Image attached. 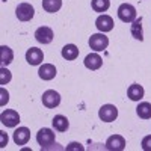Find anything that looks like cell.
<instances>
[{
	"label": "cell",
	"mask_w": 151,
	"mask_h": 151,
	"mask_svg": "<svg viewBox=\"0 0 151 151\" xmlns=\"http://www.w3.org/2000/svg\"><path fill=\"white\" fill-rule=\"evenodd\" d=\"M118 18L124 23H133L136 20V8L130 3H122L118 8Z\"/></svg>",
	"instance_id": "cell-1"
},
{
	"label": "cell",
	"mask_w": 151,
	"mask_h": 151,
	"mask_svg": "<svg viewBox=\"0 0 151 151\" xmlns=\"http://www.w3.org/2000/svg\"><path fill=\"white\" fill-rule=\"evenodd\" d=\"M55 133L53 130H50V129H41L40 132L36 133V142L41 145L42 150L45 148H50V145H53L55 144Z\"/></svg>",
	"instance_id": "cell-2"
},
{
	"label": "cell",
	"mask_w": 151,
	"mask_h": 151,
	"mask_svg": "<svg viewBox=\"0 0 151 151\" xmlns=\"http://www.w3.org/2000/svg\"><path fill=\"white\" fill-rule=\"evenodd\" d=\"M109 45V38L104 33H94L89 38V47L94 52H103Z\"/></svg>",
	"instance_id": "cell-3"
},
{
	"label": "cell",
	"mask_w": 151,
	"mask_h": 151,
	"mask_svg": "<svg viewBox=\"0 0 151 151\" xmlns=\"http://www.w3.org/2000/svg\"><path fill=\"white\" fill-rule=\"evenodd\" d=\"M0 121H2V124L6 125V127H15L20 122V115L14 109H6V110L2 112V115H0Z\"/></svg>",
	"instance_id": "cell-4"
},
{
	"label": "cell",
	"mask_w": 151,
	"mask_h": 151,
	"mask_svg": "<svg viewBox=\"0 0 151 151\" xmlns=\"http://www.w3.org/2000/svg\"><path fill=\"white\" fill-rule=\"evenodd\" d=\"M41 100H42V104H44L45 107H48V109H55V107H58V106L60 104V95H59V92H56L55 89L45 91V92L42 94Z\"/></svg>",
	"instance_id": "cell-5"
},
{
	"label": "cell",
	"mask_w": 151,
	"mask_h": 151,
	"mask_svg": "<svg viewBox=\"0 0 151 151\" xmlns=\"http://www.w3.org/2000/svg\"><path fill=\"white\" fill-rule=\"evenodd\" d=\"M98 116L104 122H112V121H115L116 116H118V109L113 104H104V106L100 107Z\"/></svg>",
	"instance_id": "cell-6"
},
{
	"label": "cell",
	"mask_w": 151,
	"mask_h": 151,
	"mask_svg": "<svg viewBox=\"0 0 151 151\" xmlns=\"http://www.w3.org/2000/svg\"><path fill=\"white\" fill-rule=\"evenodd\" d=\"M15 14L20 21H30L35 15V9L29 3H20L15 9Z\"/></svg>",
	"instance_id": "cell-7"
},
{
	"label": "cell",
	"mask_w": 151,
	"mask_h": 151,
	"mask_svg": "<svg viewBox=\"0 0 151 151\" xmlns=\"http://www.w3.org/2000/svg\"><path fill=\"white\" fill-rule=\"evenodd\" d=\"M106 148L109 151H122L125 148V139L121 134H112L106 141Z\"/></svg>",
	"instance_id": "cell-8"
},
{
	"label": "cell",
	"mask_w": 151,
	"mask_h": 151,
	"mask_svg": "<svg viewBox=\"0 0 151 151\" xmlns=\"http://www.w3.org/2000/svg\"><path fill=\"white\" fill-rule=\"evenodd\" d=\"M35 38H36V41L41 42V44H50V42L53 41V38H55V33H53V30L50 29V27L41 26V27L36 29Z\"/></svg>",
	"instance_id": "cell-9"
},
{
	"label": "cell",
	"mask_w": 151,
	"mask_h": 151,
	"mask_svg": "<svg viewBox=\"0 0 151 151\" xmlns=\"http://www.w3.org/2000/svg\"><path fill=\"white\" fill-rule=\"evenodd\" d=\"M26 60L29 62L30 65L36 67L40 65L41 62L44 60V53L41 48H36V47H30L27 52H26Z\"/></svg>",
	"instance_id": "cell-10"
},
{
	"label": "cell",
	"mask_w": 151,
	"mask_h": 151,
	"mask_svg": "<svg viewBox=\"0 0 151 151\" xmlns=\"http://www.w3.org/2000/svg\"><path fill=\"white\" fill-rule=\"evenodd\" d=\"M113 18L110 17V15H100L97 20H95V26H97V29L101 32V33H106V32H110L112 29H113Z\"/></svg>",
	"instance_id": "cell-11"
},
{
	"label": "cell",
	"mask_w": 151,
	"mask_h": 151,
	"mask_svg": "<svg viewBox=\"0 0 151 151\" xmlns=\"http://www.w3.org/2000/svg\"><path fill=\"white\" fill-rule=\"evenodd\" d=\"M83 62H85V67H86L88 70H92V71H95V70H98V68H101V65H103V59H101V56L97 55V53L88 55V56L85 58Z\"/></svg>",
	"instance_id": "cell-12"
},
{
	"label": "cell",
	"mask_w": 151,
	"mask_h": 151,
	"mask_svg": "<svg viewBox=\"0 0 151 151\" xmlns=\"http://www.w3.org/2000/svg\"><path fill=\"white\" fill-rule=\"evenodd\" d=\"M30 139V130L27 127H18L14 132V142L17 145H26Z\"/></svg>",
	"instance_id": "cell-13"
},
{
	"label": "cell",
	"mask_w": 151,
	"mask_h": 151,
	"mask_svg": "<svg viewBox=\"0 0 151 151\" xmlns=\"http://www.w3.org/2000/svg\"><path fill=\"white\" fill-rule=\"evenodd\" d=\"M127 95H129V98L132 100V101H139V100L144 98V88L141 85H137V83H133V85L129 86Z\"/></svg>",
	"instance_id": "cell-14"
},
{
	"label": "cell",
	"mask_w": 151,
	"mask_h": 151,
	"mask_svg": "<svg viewBox=\"0 0 151 151\" xmlns=\"http://www.w3.org/2000/svg\"><path fill=\"white\" fill-rule=\"evenodd\" d=\"M38 74H40V77H41L42 80H52V79L56 77V68H55V65H52V64H44V65L40 68Z\"/></svg>",
	"instance_id": "cell-15"
},
{
	"label": "cell",
	"mask_w": 151,
	"mask_h": 151,
	"mask_svg": "<svg viewBox=\"0 0 151 151\" xmlns=\"http://www.w3.org/2000/svg\"><path fill=\"white\" fill-rule=\"evenodd\" d=\"M52 122H53L55 130H58V132H67L68 127H70L68 118L64 116V115H55V118H53Z\"/></svg>",
	"instance_id": "cell-16"
},
{
	"label": "cell",
	"mask_w": 151,
	"mask_h": 151,
	"mask_svg": "<svg viewBox=\"0 0 151 151\" xmlns=\"http://www.w3.org/2000/svg\"><path fill=\"white\" fill-rule=\"evenodd\" d=\"M79 56V48L74 44H67L64 48H62V58L65 60H74Z\"/></svg>",
	"instance_id": "cell-17"
},
{
	"label": "cell",
	"mask_w": 151,
	"mask_h": 151,
	"mask_svg": "<svg viewBox=\"0 0 151 151\" xmlns=\"http://www.w3.org/2000/svg\"><path fill=\"white\" fill-rule=\"evenodd\" d=\"M14 60V52H12V48H9L8 45H2L0 47V62H2V65H9L11 62Z\"/></svg>",
	"instance_id": "cell-18"
},
{
	"label": "cell",
	"mask_w": 151,
	"mask_h": 151,
	"mask_svg": "<svg viewBox=\"0 0 151 151\" xmlns=\"http://www.w3.org/2000/svg\"><path fill=\"white\" fill-rule=\"evenodd\" d=\"M132 35L134 40H139V41H144V30H142V18H136L133 23H132Z\"/></svg>",
	"instance_id": "cell-19"
},
{
	"label": "cell",
	"mask_w": 151,
	"mask_h": 151,
	"mask_svg": "<svg viewBox=\"0 0 151 151\" xmlns=\"http://www.w3.org/2000/svg\"><path fill=\"white\" fill-rule=\"evenodd\" d=\"M136 113L142 119H150L151 118V103H148V101L139 103V106L136 107Z\"/></svg>",
	"instance_id": "cell-20"
},
{
	"label": "cell",
	"mask_w": 151,
	"mask_h": 151,
	"mask_svg": "<svg viewBox=\"0 0 151 151\" xmlns=\"http://www.w3.org/2000/svg\"><path fill=\"white\" fill-rule=\"evenodd\" d=\"M42 8L45 9V12L55 14L62 8V0H42Z\"/></svg>",
	"instance_id": "cell-21"
},
{
	"label": "cell",
	"mask_w": 151,
	"mask_h": 151,
	"mask_svg": "<svg viewBox=\"0 0 151 151\" xmlns=\"http://www.w3.org/2000/svg\"><path fill=\"white\" fill-rule=\"evenodd\" d=\"M91 6L95 12H106L110 8V0H92Z\"/></svg>",
	"instance_id": "cell-22"
},
{
	"label": "cell",
	"mask_w": 151,
	"mask_h": 151,
	"mask_svg": "<svg viewBox=\"0 0 151 151\" xmlns=\"http://www.w3.org/2000/svg\"><path fill=\"white\" fill-rule=\"evenodd\" d=\"M11 79H12L11 71H9L8 68H5V67L0 68V85H6V83H9Z\"/></svg>",
	"instance_id": "cell-23"
},
{
	"label": "cell",
	"mask_w": 151,
	"mask_h": 151,
	"mask_svg": "<svg viewBox=\"0 0 151 151\" xmlns=\"http://www.w3.org/2000/svg\"><path fill=\"white\" fill-rule=\"evenodd\" d=\"M141 145H142V150L144 151H151V134H148V136L144 137Z\"/></svg>",
	"instance_id": "cell-24"
},
{
	"label": "cell",
	"mask_w": 151,
	"mask_h": 151,
	"mask_svg": "<svg viewBox=\"0 0 151 151\" xmlns=\"http://www.w3.org/2000/svg\"><path fill=\"white\" fill-rule=\"evenodd\" d=\"M0 94H2V101H0V104L5 106L8 103V100H9V94H8V91H5V88L0 89Z\"/></svg>",
	"instance_id": "cell-25"
},
{
	"label": "cell",
	"mask_w": 151,
	"mask_h": 151,
	"mask_svg": "<svg viewBox=\"0 0 151 151\" xmlns=\"http://www.w3.org/2000/svg\"><path fill=\"white\" fill-rule=\"evenodd\" d=\"M8 144V134L0 132V148H5V145Z\"/></svg>",
	"instance_id": "cell-26"
},
{
	"label": "cell",
	"mask_w": 151,
	"mask_h": 151,
	"mask_svg": "<svg viewBox=\"0 0 151 151\" xmlns=\"http://www.w3.org/2000/svg\"><path fill=\"white\" fill-rule=\"evenodd\" d=\"M67 150H68V151H71V150H79V151H83V147H82L80 144H77V142H71V144L67 147Z\"/></svg>",
	"instance_id": "cell-27"
}]
</instances>
